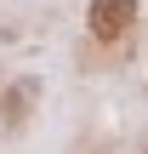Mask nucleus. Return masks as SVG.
Masks as SVG:
<instances>
[{"label": "nucleus", "instance_id": "f257e3e1", "mask_svg": "<svg viewBox=\"0 0 148 154\" xmlns=\"http://www.w3.org/2000/svg\"><path fill=\"white\" fill-rule=\"evenodd\" d=\"M131 23H137V0H91V6H86V29H91L97 46L125 40Z\"/></svg>", "mask_w": 148, "mask_h": 154}, {"label": "nucleus", "instance_id": "f03ea898", "mask_svg": "<svg viewBox=\"0 0 148 154\" xmlns=\"http://www.w3.org/2000/svg\"><path fill=\"white\" fill-rule=\"evenodd\" d=\"M34 97H40V80L34 74H23V80H11V91H6V103H0V114H6V126L17 131L23 120H29V109H34Z\"/></svg>", "mask_w": 148, "mask_h": 154}]
</instances>
